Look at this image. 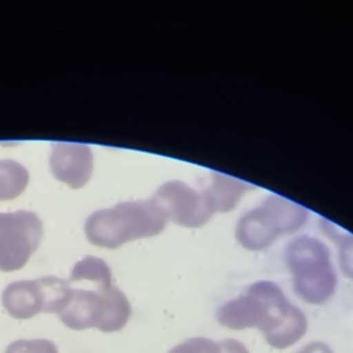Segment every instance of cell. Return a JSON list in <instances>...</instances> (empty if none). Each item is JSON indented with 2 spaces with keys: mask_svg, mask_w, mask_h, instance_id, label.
Masks as SVG:
<instances>
[{
  "mask_svg": "<svg viewBox=\"0 0 353 353\" xmlns=\"http://www.w3.org/2000/svg\"><path fill=\"white\" fill-rule=\"evenodd\" d=\"M168 219L150 200H132L92 212L84 225L90 243L105 248H117L128 241L161 233Z\"/></svg>",
  "mask_w": 353,
  "mask_h": 353,
  "instance_id": "2",
  "label": "cell"
},
{
  "mask_svg": "<svg viewBox=\"0 0 353 353\" xmlns=\"http://www.w3.org/2000/svg\"><path fill=\"white\" fill-rule=\"evenodd\" d=\"M285 262L295 294L310 305L325 303L336 290V274L327 247L317 239L301 236L285 250Z\"/></svg>",
  "mask_w": 353,
  "mask_h": 353,
  "instance_id": "4",
  "label": "cell"
},
{
  "mask_svg": "<svg viewBox=\"0 0 353 353\" xmlns=\"http://www.w3.org/2000/svg\"><path fill=\"white\" fill-rule=\"evenodd\" d=\"M307 218L309 212L305 207L272 194L240 218L236 225V239L247 250H263L280 236L299 230Z\"/></svg>",
  "mask_w": 353,
  "mask_h": 353,
  "instance_id": "5",
  "label": "cell"
},
{
  "mask_svg": "<svg viewBox=\"0 0 353 353\" xmlns=\"http://www.w3.org/2000/svg\"><path fill=\"white\" fill-rule=\"evenodd\" d=\"M81 280L91 281L95 287L109 285L112 284V272L103 259L88 255L73 266L69 283Z\"/></svg>",
  "mask_w": 353,
  "mask_h": 353,
  "instance_id": "12",
  "label": "cell"
},
{
  "mask_svg": "<svg viewBox=\"0 0 353 353\" xmlns=\"http://www.w3.org/2000/svg\"><path fill=\"white\" fill-rule=\"evenodd\" d=\"M218 345H219L221 353H250L248 349L245 347V345L237 339L228 338V339L218 342Z\"/></svg>",
  "mask_w": 353,
  "mask_h": 353,
  "instance_id": "16",
  "label": "cell"
},
{
  "mask_svg": "<svg viewBox=\"0 0 353 353\" xmlns=\"http://www.w3.org/2000/svg\"><path fill=\"white\" fill-rule=\"evenodd\" d=\"M296 353H332L331 347L324 342H310L306 346L301 347Z\"/></svg>",
  "mask_w": 353,
  "mask_h": 353,
  "instance_id": "17",
  "label": "cell"
},
{
  "mask_svg": "<svg viewBox=\"0 0 353 353\" xmlns=\"http://www.w3.org/2000/svg\"><path fill=\"white\" fill-rule=\"evenodd\" d=\"M168 353H221V349L218 342L204 336H194L171 347Z\"/></svg>",
  "mask_w": 353,
  "mask_h": 353,
  "instance_id": "15",
  "label": "cell"
},
{
  "mask_svg": "<svg viewBox=\"0 0 353 353\" xmlns=\"http://www.w3.org/2000/svg\"><path fill=\"white\" fill-rule=\"evenodd\" d=\"M216 321L229 330L256 328L274 349L295 345L307 330L305 313L292 305L273 281L261 280L245 292L222 303L215 312Z\"/></svg>",
  "mask_w": 353,
  "mask_h": 353,
  "instance_id": "1",
  "label": "cell"
},
{
  "mask_svg": "<svg viewBox=\"0 0 353 353\" xmlns=\"http://www.w3.org/2000/svg\"><path fill=\"white\" fill-rule=\"evenodd\" d=\"M41 236L43 223L34 212H0V270L23 268L39 247Z\"/></svg>",
  "mask_w": 353,
  "mask_h": 353,
  "instance_id": "6",
  "label": "cell"
},
{
  "mask_svg": "<svg viewBox=\"0 0 353 353\" xmlns=\"http://www.w3.org/2000/svg\"><path fill=\"white\" fill-rule=\"evenodd\" d=\"M52 175L73 189L83 188L92 172V152L88 145L57 142L51 145Z\"/></svg>",
  "mask_w": 353,
  "mask_h": 353,
  "instance_id": "8",
  "label": "cell"
},
{
  "mask_svg": "<svg viewBox=\"0 0 353 353\" xmlns=\"http://www.w3.org/2000/svg\"><path fill=\"white\" fill-rule=\"evenodd\" d=\"M4 353H58V347L48 339H17L6 347Z\"/></svg>",
  "mask_w": 353,
  "mask_h": 353,
  "instance_id": "14",
  "label": "cell"
},
{
  "mask_svg": "<svg viewBox=\"0 0 353 353\" xmlns=\"http://www.w3.org/2000/svg\"><path fill=\"white\" fill-rule=\"evenodd\" d=\"M29 182L28 170L18 161L0 160V201L18 197Z\"/></svg>",
  "mask_w": 353,
  "mask_h": 353,
  "instance_id": "11",
  "label": "cell"
},
{
  "mask_svg": "<svg viewBox=\"0 0 353 353\" xmlns=\"http://www.w3.org/2000/svg\"><path fill=\"white\" fill-rule=\"evenodd\" d=\"M152 200L163 210L168 221L185 228L203 226L215 214L204 190L199 192L181 181L163 183Z\"/></svg>",
  "mask_w": 353,
  "mask_h": 353,
  "instance_id": "7",
  "label": "cell"
},
{
  "mask_svg": "<svg viewBox=\"0 0 353 353\" xmlns=\"http://www.w3.org/2000/svg\"><path fill=\"white\" fill-rule=\"evenodd\" d=\"M251 189H254V186L247 182L219 172H211V182L208 188L204 189V192L207 193L216 214L232 211L243 194Z\"/></svg>",
  "mask_w": 353,
  "mask_h": 353,
  "instance_id": "10",
  "label": "cell"
},
{
  "mask_svg": "<svg viewBox=\"0 0 353 353\" xmlns=\"http://www.w3.org/2000/svg\"><path fill=\"white\" fill-rule=\"evenodd\" d=\"M1 303L11 317L19 320H26L44 312L46 291L43 277L8 284L1 294Z\"/></svg>",
  "mask_w": 353,
  "mask_h": 353,
  "instance_id": "9",
  "label": "cell"
},
{
  "mask_svg": "<svg viewBox=\"0 0 353 353\" xmlns=\"http://www.w3.org/2000/svg\"><path fill=\"white\" fill-rule=\"evenodd\" d=\"M58 316L70 330L95 327L102 332H116L127 324L131 305L124 292L113 284L94 287V290L72 288Z\"/></svg>",
  "mask_w": 353,
  "mask_h": 353,
  "instance_id": "3",
  "label": "cell"
},
{
  "mask_svg": "<svg viewBox=\"0 0 353 353\" xmlns=\"http://www.w3.org/2000/svg\"><path fill=\"white\" fill-rule=\"evenodd\" d=\"M321 229L339 247V266L342 273L353 280V236L327 219H321Z\"/></svg>",
  "mask_w": 353,
  "mask_h": 353,
  "instance_id": "13",
  "label": "cell"
}]
</instances>
